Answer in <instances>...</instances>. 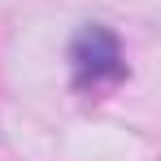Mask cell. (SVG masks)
<instances>
[{"instance_id": "obj_1", "label": "cell", "mask_w": 161, "mask_h": 161, "mask_svg": "<svg viewBox=\"0 0 161 161\" xmlns=\"http://www.w3.org/2000/svg\"><path fill=\"white\" fill-rule=\"evenodd\" d=\"M70 70L79 87H96V83H118L126 74V61H122V44L118 35L100 22L83 26L70 39Z\"/></svg>"}]
</instances>
